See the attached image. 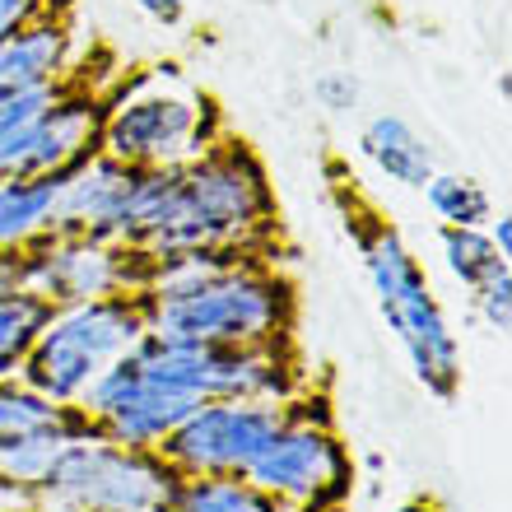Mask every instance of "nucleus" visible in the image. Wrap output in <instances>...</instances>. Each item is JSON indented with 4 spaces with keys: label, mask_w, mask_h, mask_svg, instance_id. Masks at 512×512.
Returning <instances> with one entry per match:
<instances>
[{
    "label": "nucleus",
    "mask_w": 512,
    "mask_h": 512,
    "mask_svg": "<svg viewBox=\"0 0 512 512\" xmlns=\"http://www.w3.org/2000/svg\"><path fill=\"white\" fill-rule=\"evenodd\" d=\"M391 512H452L447 508V499L438 494V489H419V494H410V499H401Z\"/></svg>",
    "instance_id": "obj_27"
},
{
    "label": "nucleus",
    "mask_w": 512,
    "mask_h": 512,
    "mask_svg": "<svg viewBox=\"0 0 512 512\" xmlns=\"http://www.w3.org/2000/svg\"><path fill=\"white\" fill-rule=\"evenodd\" d=\"M154 336L308 354L303 284L289 266H215L154 284Z\"/></svg>",
    "instance_id": "obj_3"
},
{
    "label": "nucleus",
    "mask_w": 512,
    "mask_h": 512,
    "mask_svg": "<svg viewBox=\"0 0 512 512\" xmlns=\"http://www.w3.org/2000/svg\"><path fill=\"white\" fill-rule=\"evenodd\" d=\"M359 154H364L387 182H396V187H405V191H424V182L438 173V159H433L429 140L405 122V117H396V112L368 117L364 131H359Z\"/></svg>",
    "instance_id": "obj_16"
},
{
    "label": "nucleus",
    "mask_w": 512,
    "mask_h": 512,
    "mask_svg": "<svg viewBox=\"0 0 512 512\" xmlns=\"http://www.w3.org/2000/svg\"><path fill=\"white\" fill-rule=\"evenodd\" d=\"M61 308H52L38 289L28 284H10L0 289V378H14L24 354L33 350V340L42 336V326L52 322Z\"/></svg>",
    "instance_id": "obj_19"
},
{
    "label": "nucleus",
    "mask_w": 512,
    "mask_h": 512,
    "mask_svg": "<svg viewBox=\"0 0 512 512\" xmlns=\"http://www.w3.org/2000/svg\"><path fill=\"white\" fill-rule=\"evenodd\" d=\"M424 201H429L438 224H457V229H485L494 219L489 191L466 173H433L424 182Z\"/></svg>",
    "instance_id": "obj_21"
},
{
    "label": "nucleus",
    "mask_w": 512,
    "mask_h": 512,
    "mask_svg": "<svg viewBox=\"0 0 512 512\" xmlns=\"http://www.w3.org/2000/svg\"><path fill=\"white\" fill-rule=\"evenodd\" d=\"M229 126V108L219 103V94L196 89V84H177L173 66H168L112 108L108 126H103V154L149 168V173L177 168V163L196 159L205 145H215Z\"/></svg>",
    "instance_id": "obj_8"
},
{
    "label": "nucleus",
    "mask_w": 512,
    "mask_h": 512,
    "mask_svg": "<svg viewBox=\"0 0 512 512\" xmlns=\"http://www.w3.org/2000/svg\"><path fill=\"white\" fill-rule=\"evenodd\" d=\"M80 405L108 443L154 447L205 401H196L191 391H177L168 382H159L154 373H145L135 354H122L94 387L84 391Z\"/></svg>",
    "instance_id": "obj_12"
},
{
    "label": "nucleus",
    "mask_w": 512,
    "mask_h": 512,
    "mask_svg": "<svg viewBox=\"0 0 512 512\" xmlns=\"http://www.w3.org/2000/svg\"><path fill=\"white\" fill-rule=\"evenodd\" d=\"M154 331V289H122L61 308L42 326L14 378L47 401H80L122 354Z\"/></svg>",
    "instance_id": "obj_6"
},
{
    "label": "nucleus",
    "mask_w": 512,
    "mask_h": 512,
    "mask_svg": "<svg viewBox=\"0 0 512 512\" xmlns=\"http://www.w3.org/2000/svg\"><path fill=\"white\" fill-rule=\"evenodd\" d=\"M56 196V177H0V247H19L47 233Z\"/></svg>",
    "instance_id": "obj_18"
},
{
    "label": "nucleus",
    "mask_w": 512,
    "mask_h": 512,
    "mask_svg": "<svg viewBox=\"0 0 512 512\" xmlns=\"http://www.w3.org/2000/svg\"><path fill=\"white\" fill-rule=\"evenodd\" d=\"M177 471L154 447L66 443L38 466L33 480L14 489V503H33L42 512H159Z\"/></svg>",
    "instance_id": "obj_7"
},
{
    "label": "nucleus",
    "mask_w": 512,
    "mask_h": 512,
    "mask_svg": "<svg viewBox=\"0 0 512 512\" xmlns=\"http://www.w3.org/2000/svg\"><path fill=\"white\" fill-rule=\"evenodd\" d=\"M284 419V401H205L154 443L177 475H247Z\"/></svg>",
    "instance_id": "obj_11"
},
{
    "label": "nucleus",
    "mask_w": 512,
    "mask_h": 512,
    "mask_svg": "<svg viewBox=\"0 0 512 512\" xmlns=\"http://www.w3.org/2000/svg\"><path fill=\"white\" fill-rule=\"evenodd\" d=\"M33 5H38V0H0V42L10 38L14 28L33 14Z\"/></svg>",
    "instance_id": "obj_26"
},
{
    "label": "nucleus",
    "mask_w": 512,
    "mask_h": 512,
    "mask_svg": "<svg viewBox=\"0 0 512 512\" xmlns=\"http://www.w3.org/2000/svg\"><path fill=\"white\" fill-rule=\"evenodd\" d=\"M122 243L182 256L191 270L215 266H294L289 229L266 154L238 126L177 168L145 173L126 215Z\"/></svg>",
    "instance_id": "obj_1"
},
{
    "label": "nucleus",
    "mask_w": 512,
    "mask_h": 512,
    "mask_svg": "<svg viewBox=\"0 0 512 512\" xmlns=\"http://www.w3.org/2000/svg\"><path fill=\"white\" fill-rule=\"evenodd\" d=\"M471 303H475V312L485 317V326L494 336H508V326H512V270L494 275L485 289H475Z\"/></svg>",
    "instance_id": "obj_22"
},
{
    "label": "nucleus",
    "mask_w": 512,
    "mask_h": 512,
    "mask_svg": "<svg viewBox=\"0 0 512 512\" xmlns=\"http://www.w3.org/2000/svg\"><path fill=\"white\" fill-rule=\"evenodd\" d=\"M159 512H289L247 475H177Z\"/></svg>",
    "instance_id": "obj_17"
},
{
    "label": "nucleus",
    "mask_w": 512,
    "mask_h": 512,
    "mask_svg": "<svg viewBox=\"0 0 512 512\" xmlns=\"http://www.w3.org/2000/svg\"><path fill=\"white\" fill-rule=\"evenodd\" d=\"M312 94L322 98L326 112H345V108H354V98H359V84H354L350 75H322V80L312 84Z\"/></svg>",
    "instance_id": "obj_24"
},
{
    "label": "nucleus",
    "mask_w": 512,
    "mask_h": 512,
    "mask_svg": "<svg viewBox=\"0 0 512 512\" xmlns=\"http://www.w3.org/2000/svg\"><path fill=\"white\" fill-rule=\"evenodd\" d=\"M163 61H126L108 38H89L75 52L61 80L47 84L42 108L19 140L5 177H56L66 182L75 168L103 154V126L112 108L122 103L131 89L154 80Z\"/></svg>",
    "instance_id": "obj_4"
},
{
    "label": "nucleus",
    "mask_w": 512,
    "mask_h": 512,
    "mask_svg": "<svg viewBox=\"0 0 512 512\" xmlns=\"http://www.w3.org/2000/svg\"><path fill=\"white\" fill-rule=\"evenodd\" d=\"M438 247H443V261L452 270V280L475 294V289H485L494 275H503L508 266V252L494 247L485 229H457V224H438Z\"/></svg>",
    "instance_id": "obj_20"
},
{
    "label": "nucleus",
    "mask_w": 512,
    "mask_h": 512,
    "mask_svg": "<svg viewBox=\"0 0 512 512\" xmlns=\"http://www.w3.org/2000/svg\"><path fill=\"white\" fill-rule=\"evenodd\" d=\"M0 512H19V503H14V499H0Z\"/></svg>",
    "instance_id": "obj_28"
},
{
    "label": "nucleus",
    "mask_w": 512,
    "mask_h": 512,
    "mask_svg": "<svg viewBox=\"0 0 512 512\" xmlns=\"http://www.w3.org/2000/svg\"><path fill=\"white\" fill-rule=\"evenodd\" d=\"M103 438L80 401H47L19 378H0V461L24 447H61Z\"/></svg>",
    "instance_id": "obj_15"
},
{
    "label": "nucleus",
    "mask_w": 512,
    "mask_h": 512,
    "mask_svg": "<svg viewBox=\"0 0 512 512\" xmlns=\"http://www.w3.org/2000/svg\"><path fill=\"white\" fill-rule=\"evenodd\" d=\"M317 177H322V196L345 233V243L354 247L368 284H373L382 322L405 350L419 387L438 405H452L461 396V382H466L461 340L447 322L438 294H433L424 261L415 256L396 215L373 196V187L364 182V173L350 163L345 149H317Z\"/></svg>",
    "instance_id": "obj_2"
},
{
    "label": "nucleus",
    "mask_w": 512,
    "mask_h": 512,
    "mask_svg": "<svg viewBox=\"0 0 512 512\" xmlns=\"http://www.w3.org/2000/svg\"><path fill=\"white\" fill-rule=\"evenodd\" d=\"M182 256L159 247L122 243V238H47L28 289H38L52 308H75L89 298H108L122 289H154V284L187 275Z\"/></svg>",
    "instance_id": "obj_10"
},
{
    "label": "nucleus",
    "mask_w": 512,
    "mask_h": 512,
    "mask_svg": "<svg viewBox=\"0 0 512 512\" xmlns=\"http://www.w3.org/2000/svg\"><path fill=\"white\" fill-rule=\"evenodd\" d=\"M47 238H52V233H38V238H28V243H19V247H0V289L33 280V266H38Z\"/></svg>",
    "instance_id": "obj_23"
},
{
    "label": "nucleus",
    "mask_w": 512,
    "mask_h": 512,
    "mask_svg": "<svg viewBox=\"0 0 512 512\" xmlns=\"http://www.w3.org/2000/svg\"><path fill=\"white\" fill-rule=\"evenodd\" d=\"M80 47V0H38L24 24L0 42V98L33 94L61 80Z\"/></svg>",
    "instance_id": "obj_13"
},
{
    "label": "nucleus",
    "mask_w": 512,
    "mask_h": 512,
    "mask_svg": "<svg viewBox=\"0 0 512 512\" xmlns=\"http://www.w3.org/2000/svg\"><path fill=\"white\" fill-rule=\"evenodd\" d=\"M135 10H145L154 24L163 28H177L182 19H187V0H131Z\"/></svg>",
    "instance_id": "obj_25"
},
{
    "label": "nucleus",
    "mask_w": 512,
    "mask_h": 512,
    "mask_svg": "<svg viewBox=\"0 0 512 512\" xmlns=\"http://www.w3.org/2000/svg\"><path fill=\"white\" fill-rule=\"evenodd\" d=\"M19 512H42V508H33V503H19Z\"/></svg>",
    "instance_id": "obj_29"
},
{
    "label": "nucleus",
    "mask_w": 512,
    "mask_h": 512,
    "mask_svg": "<svg viewBox=\"0 0 512 512\" xmlns=\"http://www.w3.org/2000/svg\"><path fill=\"white\" fill-rule=\"evenodd\" d=\"M131 354L145 373H154L177 391H191L196 401H289L294 391H303L317 378L312 354L196 345V340H168L154 331Z\"/></svg>",
    "instance_id": "obj_9"
},
{
    "label": "nucleus",
    "mask_w": 512,
    "mask_h": 512,
    "mask_svg": "<svg viewBox=\"0 0 512 512\" xmlns=\"http://www.w3.org/2000/svg\"><path fill=\"white\" fill-rule=\"evenodd\" d=\"M145 173L149 168H135V163H122L112 154L89 159L61 182L47 233H56V238H122Z\"/></svg>",
    "instance_id": "obj_14"
},
{
    "label": "nucleus",
    "mask_w": 512,
    "mask_h": 512,
    "mask_svg": "<svg viewBox=\"0 0 512 512\" xmlns=\"http://www.w3.org/2000/svg\"><path fill=\"white\" fill-rule=\"evenodd\" d=\"M256 489L280 499L289 512H350L359 489L354 461L336 415V373L317 368V378L284 401V419L266 452L247 471Z\"/></svg>",
    "instance_id": "obj_5"
}]
</instances>
